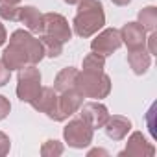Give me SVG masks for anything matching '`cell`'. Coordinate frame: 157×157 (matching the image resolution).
I'll return each mask as SVG.
<instances>
[{
	"instance_id": "obj_5",
	"label": "cell",
	"mask_w": 157,
	"mask_h": 157,
	"mask_svg": "<svg viewBox=\"0 0 157 157\" xmlns=\"http://www.w3.org/2000/svg\"><path fill=\"white\" fill-rule=\"evenodd\" d=\"M13 43H17L26 54H28V59H30V65H37L43 57H44V48L41 44V41L37 37H33L30 32L26 30H17L11 33V39Z\"/></svg>"
},
{
	"instance_id": "obj_10",
	"label": "cell",
	"mask_w": 157,
	"mask_h": 157,
	"mask_svg": "<svg viewBox=\"0 0 157 157\" xmlns=\"http://www.w3.org/2000/svg\"><path fill=\"white\" fill-rule=\"evenodd\" d=\"M120 39L129 48V52L144 48V44H146V30L139 22H128L120 30Z\"/></svg>"
},
{
	"instance_id": "obj_18",
	"label": "cell",
	"mask_w": 157,
	"mask_h": 157,
	"mask_svg": "<svg viewBox=\"0 0 157 157\" xmlns=\"http://www.w3.org/2000/svg\"><path fill=\"white\" fill-rule=\"evenodd\" d=\"M39 41H41V44H43V48H44V56H48V57H57V56H61V52H63V43H61L59 39H56V37H52V35H46V33H39Z\"/></svg>"
},
{
	"instance_id": "obj_8",
	"label": "cell",
	"mask_w": 157,
	"mask_h": 157,
	"mask_svg": "<svg viewBox=\"0 0 157 157\" xmlns=\"http://www.w3.org/2000/svg\"><path fill=\"white\" fill-rule=\"evenodd\" d=\"M122 46V39H120V32L115 30V28H107L104 30L102 33H98L93 43H91V48L93 52L100 54V56H111L115 50H118Z\"/></svg>"
},
{
	"instance_id": "obj_28",
	"label": "cell",
	"mask_w": 157,
	"mask_h": 157,
	"mask_svg": "<svg viewBox=\"0 0 157 157\" xmlns=\"http://www.w3.org/2000/svg\"><path fill=\"white\" fill-rule=\"evenodd\" d=\"M131 2V0H113V4H117V6H128Z\"/></svg>"
},
{
	"instance_id": "obj_6",
	"label": "cell",
	"mask_w": 157,
	"mask_h": 157,
	"mask_svg": "<svg viewBox=\"0 0 157 157\" xmlns=\"http://www.w3.org/2000/svg\"><path fill=\"white\" fill-rule=\"evenodd\" d=\"M82 104H83V96L76 89L61 93V96H57V107H56V113H54L52 120H56V122L67 120L68 117H72L78 109L82 107Z\"/></svg>"
},
{
	"instance_id": "obj_27",
	"label": "cell",
	"mask_w": 157,
	"mask_h": 157,
	"mask_svg": "<svg viewBox=\"0 0 157 157\" xmlns=\"http://www.w3.org/2000/svg\"><path fill=\"white\" fill-rule=\"evenodd\" d=\"M6 39H8V35H6V28H4V24H0V46L6 43Z\"/></svg>"
},
{
	"instance_id": "obj_24",
	"label": "cell",
	"mask_w": 157,
	"mask_h": 157,
	"mask_svg": "<svg viewBox=\"0 0 157 157\" xmlns=\"http://www.w3.org/2000/svg\"><path fill=\"white\" fill-rule=\"evenodd\" d=\"M10 111H11V104H10V100H8L6 96L0 94V120L6 118V117L10 115Z\"/></svg>"
},
{
	"instance_id": "obj_26",
	"label": "cell",
	"mask_w": 157,
	"mask_h": 157,
	"mask_svg": "<svg viewBox=\"0 0 157 157\" xmlns=\"http://www.w3.org/2000/svg\"><path fill=\"white\" fill-rule=\"evenodd\" d=\"M148 46H150V56L157 54V33L151 32L150 37H148Z\"/></svg>"
},
{
	"instance_id": "obj_7",
	"label": "cell",
	"mask_w": 157,
	"mask_h": 157,
	"mask_svg": "<svg viewBox=\"0 0 157 157\" xmlns=\"http://www.w3.org/2000/svg\"><path fill=\"white\" fill-rule=\"evenodd\" d=\"M41 33L52 35V37L59 39L61 43L70 41V37H72V30L68 26V21L59 13H44L43 15V32Z\"/></svg>"
},
{
	"instance_id": "obj_1",
	"label": "cell",
	"mask_w": 157,
	"mask_h": 157,
	"mask_svg": "<svg viewBox=\"0 0 157 157\" xmlns=\"http://www.w3.org/2000/svg\"><path fill=\"white\" fill-rule=\"evenodd\" d=\"M105 24L104 6L100 0H82L78 4V13L74 17V32L80 37H91Z\"/></svg>"
},
{
	"instance_id": "obj_30",
	"label": "cell",
	"mask_w": 157,
	"mask_h": 157,
	"mask_svg": "<svg viewBox=\"0 0 157 157\" xmlns=\"http://www.w3.org/2000/svg\"><path fill=\"white\" fill-rule=\"evenodd\" d=\"M65 2H67V4H80L82 0H65Z\"/></svg>"
},
{
	"instance_id": "obj_20",
	"label": "cell",
	"mask_w": 157,
	"mask_h": 157,
	"mask_svg": "<svg viewBox=\"0 0 157 157\" xmlns=\"http://www.w3.org/2000/svg\"><path fill=\"white\" fill-rule=\"evenodd\" d=\"M104 67H105V57L96 54V52L87 54L83 59V70L85 72H104Z\"/></svg>"
},
{
	"instance_id": "obj_12",
	"label": "cell",
	"mask_w": 157,
	"mask_h": 157,
	"mask_svg": "<svg viewBox=\"0 0 157 157\" xmlns=\"http://www.w3.org/2000/svg\"><path fill=\"white\" fill-rule=\"evenodd\" d=\"M2 61L4 65L10 68V70H15V68H22L26 65H30V59H28V54L13 41H10V46L4 48L2 52Z\"/></svg>"
},
{
	"instance_id": "obj_3",
	"label": "cell",
	"mask_w": 157,
	"mask_h": 157,
	"mask_svg": "<svg viewBox=\"0 0 157 157\" xmlns=\"http://www.w3.org/2000/svg\"><path fill=\"white\" fill-rule=\"evenodd\" d=\"M41 91V72L35 65H26L19 72V83H17V96L21 102H32Z\"/></svg>"
},
{
	"instance_id": "obj_22",
	"label": "cell",
	"mask_w": 157,
	"mask_h": 157,
	"mask_svg": "<svg viewBox=\"0 0 157 157\" xmlns=\"http://www.w3.org/2000/svg\"><path fill=\"white\" fill-rule=\"evenodd\" d=\"M17 15H19V8L17 6H11V4H2V6H0V17H2V19L17 21Z\"/></svg>"
},
{
	"instance_id": "obj_9",
	"label": "cell",
	"mask_w": 157,
	"mask_h": 157,
	"mask_svg": "<svg viewBox=\"0 0 157 157\" xmlns=\"http://www.w3.org/2000/svg\"><path fill=\"white\" fill-rule=\"evenodd\" d=\"M80 115L82 118L93 128H104V124L107 122L109 118V113H107V107L104 104H98V102H89V104H82L80 107Z\"/></svg>"
},
{
	"instance_id": "obj_14",
	"label": "cell",
	"mask_w": 157,
	"mask_h": 157,
	"mask_svg": "<svg viewBox=\"0 0 157 157\" xmlns=\"http://www.w3.org/2000/svg\"><path fill=\"white\" fill-rule=\"evenodd\" d=\"M104 128H105V133H107L109 139H113V140H122V139L128 135V131L131 129V122H129L126 117L115 115V117H109V118H107V122L104 124Z\"/></svg>"
},
{
	"instance_id": "obj_29",
	"label": "cell",
	"mask_w": 157,
	"mask_h": 157,
	"mask_svg": "<svg viewBox=\"0 0 157 157\" xmlns=\"http://www.w3.org/2000/svg\"><path fill=\"white\" fill-rule=\"evenodd\" d=\"M21 0H0V4H11V6H17Z\"/></svg>"
},
{
	"instance_id": "obj_21",
	"label": "cell",
	"mask_w": 157,
	"mask_h": 157,
	"mask_svg": "<svg viewBox=\"0 0 157 157\" xmlns=\"http://www.w3.org/2000/svg\"><path fill=\"white\" fill-rule=\"evenodd\" d=\"M41 153L44 157H54V155H61L63 153V144L59 140H46L41 148Z\"/></svg>"
},
{
	"instance_id": "obj_19",
	"label": "cell",
	"mask_w": 157,
	"mask_h": 157,
	"mask_svg": "<svg viewBox=\"0 0 157 157\" xmlns=\"http://www.w3.org/2000/svg\"><path fill=\"white\" fill-rule=\"evenodd\" d=\"M139 24L144 30H148V32H155V26H157V10L153 6H148L142 11H139Z\"/></svg>"
},
{
	"instance_id": "obj_4",
	"label": "cell",
	"mask_w": 157,
	"mask_h": 157,
	"mask_svg": "<svg viewBox=\"0 0 157 157\" xmlns=\"http://www.w3.org/2000/svg\"><path fill=\"white\" fill-rule=\"evenodd\" d=\"M63 137L72 148H85L93 142V128L83 118H74L65 126Z\"/></svg>"
},
{
	"instance_id": "obj_25",
	"label": "cell",
	"mask_w": 157,
	"mask_h": 157,
	"mask_svg": "<svg viewBox=\"0 0 157 157\" xmlns=\"http://www.w3.org/2000/svg\"><path fill=\"white\" fill-rule=\"evenodd\" d=\"M10 148H11V142H10V139H8V135L0 131V157L6 155V153L10 151Z\"/></svg>"
},
{
	"instance_id": "obj_11",
	"label": "cell",
	"mask_w": 157,
	"mask_h": 157,
	"mask_svg": "<svg viewBox=\"0 0 157 157\" xmlns=\"http://www.w3.org/2000/svg\"><path fill=\"white\" fill-rule=\"evenodd\" d=\"M30 104L33 109H37L39 113H44L48 118H52L56 113V107H57V91L52 87H41L39 94Z\"/></svg>"
},
{
	"instance_id": "obj_15",
	"label": "cell",
	"mask_w": 157,
	"mask_h": 157,
	"mask_svg": "<svg viewBox=\"0 0 157 157\" xmlns=\"http://www.w3.org/2000/svg\"><path fill=\"white\" fill-rule=\"evenodd\" d=\"M122 153H128V155H137V157H142V155H153L155 150L153 146L142 137V133L135 131L129 139H128V144H126V151ZM120 153V155H122Z\"/></svg>"
},
{
	"instance_id": "obj_2",
	"label": "cell",
	"mask_w": 157,
	"mask_h": 157,
	"mask_svg": "<svg viewBox=\"0 0 157 157\" xmlns=\"http://www.w3.org/2000/svg\"><path fill=\"white\" fill-rule=\"evenodd\" d=\"M76 91L83 98H105L111 93V80L104 72H78Z\"/></svg>"
},
{
	"instance_id": "obj_13",
	"label": "cell",
	"mask_w": 157,
	"mask_h": 157,
	"mask_svg": "<svg viewBox=\"0 0 157 157\" xmlns=\"http://www.w3.org/2000/svg\"><path fill=\"white\" fill-rule=\"evenodd\" d=\"M17 21L22 22L26 26V30L32 32V33H41L43 32V13L37 8H33V6L19 8Z\"/></svg>"
},
{
	"instance_id": "obj_17",
	"label": "cell",
	"mask_w": 157,
	"mask_h": 157,
	"mask_svg": "<svg viewBox=\"0 0 157 157\" xmlns=\"http://www.w3.org/2000/svg\"><path fill=\"white\" fill-rule=\"evenodd\" d=\"M76 78H78V70L74 67H67L63 68L54 80V89L57 93H65L70 89H76Z\"/></svg>"
},
{
	"instance_id": "obj_23",
	"label": "cell",
	"mask_w": 157,
	"mask_h": 157,
	"mask_svg": "<svg viewBox=\"0 0 157 157\" xmlns=\"http://www.w3.org/2000/svg\"><path fill=\"white\" fill-rule=\"evenodd\" d=\"M10 78H11V70L4 65V61H2V59H0V87L6 85V83L10 82Z\"/></svg>"
},
{
	"instance_id": "obj_16",
	"label": "cell",
	"mask_w": 157,
	"mask_h": 157,
	"mask_svg": "<svg viewBox=\"0 0 157 157\" xmlns=\"http://www.w3.org/2000/svg\"><path fill=\"white\" fill-rule=\"evenodd\" d=\"M128 63L129 67L133 68V72L137 76H142L148 68H150V63H151V56L144 50V48H139V50H131L128 54Z\"/></svg>"
}]
</instances>
